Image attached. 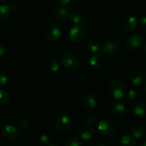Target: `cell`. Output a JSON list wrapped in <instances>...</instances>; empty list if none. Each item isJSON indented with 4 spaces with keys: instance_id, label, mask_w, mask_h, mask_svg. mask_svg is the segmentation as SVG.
Here are the masks:
<instances>
[{
    "instance_id": "obj_1",
    "label": "cell",
    "mask_w": 146,
    "mask_h": 146,
    "mask_svg": "<svg viewBox=\"0 0 146 146\" xmlns=\"http://www.w3.org/2000/svg\"><path fill=\"white\" fill-rule=\"evenodd\" d=\"M96 131L98 137L104 139H109L115 133L113 123L108 121H101L96 125Z\"/></svg>"
},
{
    "instance_id": "obj_2",
    "label": "cell",
    "mask_w": 146,
    "mask_h": 146,
    "mask_svg": "<svg viewBox=\"0 0 146 146\" xmlns=\"http://www.w3.org/2000/svg\"><path fill=\"white\" fill-rule=\"evenodd\" d=\"M42 35L44 38L50 42L57 41L61 36V30L54 24H47L43 27Z\"/></svg>"
},
{
    "instance_id": "obj_3",
    "label": "cell",
    "mask_w": 146,
    "mask_h": 146,
    "mask_svg": "<svg viewBox=\"0 0 146 146\" xmlns=\"http://www.w3.org/2000/svg\"><path fill=\"white\" fill-rule=\"evenodd\" d=\"M61 65L69 71H76L80 66V61L76 55L71 52H66L60 58Z\"/></svg>"
},
{
    "instance_id": "obj_4",
    "label": "cell",
    "mask_w": 146,
    "mask_h": 146,
    "mask_svg": "<svg viewBox=\"0 0 146 146\" xmlns=\"http://www.w3.org/2000/svg\"><path fill=\"white\" fill-rule=\"evenodd\" d=\"M108 90L111 95L115 99H121L125 94V86L119 79H113L108 85Z\"/></svg>"
},
{
    "instance_id": "obj_5",
    "label": "cell",
    "mask_w": 146,
    "mask_h": 146,
    "mask_svg": "<svg viewBox=\"0 0 146 146\" xmlns=\"http://www.w3.org/2000/svg\"><path fill=\"white\" fill-rule=\"evenodd\" d=\"M120 41L116 38H110L104 42L102 49L104 54L109 56H114L120 51Z\"/></svg>"
},
{
    "instance_id": "obj_6",
    "label": "cell",
    "mask_w": 146,
    "mask_h": 146,
    "mask_svg": "<svg viewBox=\"0 0 146 146\" xmlns=\"http://www.w3.org/2000/svg\"><path fill=\"white\" fill-rule=\"evenodd\" d=\"M86 35V29L82 25H74L69 31L70 41L73 43H80L85 38Z\"/></svg>"
},
{
    "instance_id": "obj_7",
    "label": "cell",
    "mask_w": 146,
    "mask_h": 146,
    "mask_svg": "<svg viewBox=\"0 0 146 146\" xmlns=\"http://www.w3.org/2000/svg\"><path fill=\"white\" fill-rule=\"evenodd\" d=\"M143 44V38L139 34H130L125 39V45L131 50H138Z\"/></svg>"
},
{
    "instance_id": "obj_8",
    "label": "cell",
    "mask_w": 146,
    "mask_h": 146,
    "mask_svg": "<svg viewBox=\"0 0 146 146\" xmlns=\"http://www.w3.org/2000/svg\"><path fill=\"white\" fill-rule=\"evenodd\" d=\"M69 14V9L64 7H56L51 11V18L52 21L61 23L65 21Z\"/></svg>"
},
{
    "instance_id": "obj_9",
    "label": "cell",
    "mask_w": 146,
    "mask_h": 146,
    "mask_svg": "<svg viewBox=\"0 0 146 146\" xmlns=\"http://www.w3.org/2000/svg\"><path fill=\"white\" fill-rule=\"evenodd\" d=\"M3 138L7 141L13 142L19 138L20 133L18 128L13 125H7L2 130Z\"/></svg>"
},
{
    "instance_id": "obj_10",
    "label": "cell",
    "mask_w": 146,
    "mask_h": 146,
    "mask_svg": "<svg viewBox=\"0 0 146 146\" xmlns=\"http://www.w3.org/2000/svg\"><path fill=\"white\" fill-rule=\"evenodd\" d=\"M72 121L67 115H62L58 117L55 122V127L58 131L66 132L68 131L72 126Z\"/></svg>"
},
{
    "instance_id": "obj_11",
    "label": "cell",
    "mask_w": 146,
    "mask_h": 146,
    "mask_svg": "<svg viewBox=\"0 0 146 146\" xmlns=\"http://www.w3.org/2000/svg\"><path fill=\"white\" fill-rule=\"evenodd\" d=\"M106 62V56L101 53H94L89 58V64L92 68H100Z\"/></svg>"
},
{
    "instance_id": "obj_12",
    "label": "cell",
    "mask_w": 146,
    "mask_h": 146,
    "mask_svg": "<svg viewBox=\"0 0 146 146\" xmlns=\"http://www.w3.org/2000/svg\"><path fill=\"white\" fill-rule=\"evenodd\" d=\"M83 106L88 111H93L95 109L97 105L96 98L92 94H86L82 97L81 99Z\"/></svg>"
},
{
    "instance_id": "obj_13",
    "label": "cell",
    "mask_w": 146,
    "mask_h": 146,
    "mask_svg": "<svg viewBox=\"0 0 146 146\" xmlns=\"http://www.w3.org/2000/svg\"><path fill=\"white\" fill-rule=\"evenodd\" d=\"M70 21L75 25H86L89 22L88 16L78 12H74L70 16Z\"/></svg>"
},
{
    "instance_id": "obj_14",
    "label": "cell",
    "mask_w": 146,
    "mask_h": 146,
    "mask_svg": "<svg viewBox=\"0 0 146 146\" xmlns=\"http://www.w3.org/2000/svg\"><path fill=\"white\" fill-rule=\"evenodd\" d=\"M94 128L91 127V125H86L81 127L79 130V134L80 138H82L84 141H88V140L91 139L93 136L94 135Z\"/></svg>"
},
{
    "instance_id": "obj_15",
    "label": "cell",
    "mask_w": 146,
    "mask_h": 146,
    "mask_svg": "<svg viewBox=\"0 0 146 146\" xmlns=\"http://www.w3.org/2000/svg\"><path fill=\"white\" fill-rule=\"evenodd\" d=\"M123 29L126 31H131L135 29L138 26V20L134 17H129L125 18L123 21L122 24Z\"/></svg>"
},
{
    "instance_id": "obj_16",
    "label": "cell",
    "mask_w": 146,
    "mask_h": 146,
    "mask_svg": "<svg viewBox=\"0 0 146 146\" xmlns=\"http://www.w3.org/2000/svg\"><path fill=\"white\" fill-rule=\"evenodd\" d=\"M129 80L134 86H140L144 82V76L142 73L139 71H133L129 76Z\"/></svg>"
},
{
    "instance_id": "obj_17",
    "label": "cell",
    "mask_w": 146,
    "mask_h": 146,
    "mask_svg": "<svg viewBox=\"0 0 146 146\" xmlns=\"http://www.w3.org/2000/svg\"><path fill=\"white\" fill-rule=\"evenodd\" d=\"M113 113L116 118H122L126 114V108L125 106L121 103L118 102L114 104L113 107Z\"/></svg>"
},
{
    "instance_id": "obj_18",
    "label": "cell",
    "mask_w": 146,
    "mask_h": 146,
    "mask_svg": "<svg viewBox=\"0 0 146 146\" xmlns=\"http://www.w3.org/2000/svg\"><path fill=\"white\" fill-rule=\"evenodd\" d=\"M134 113L138 116H145L146 115V103L143 101H139L134 104L133 108Z\"/></svg>"
},
{
    "instance_id": "obj_19",
    "label": "cell",
    "mask_w": 146,
    "mask_h": 146,
    "mask_svg": "<svg viewBox=\"0 0 146 146\" xmlns=\"http://www.w3.org/2000/svg\"><path fill=\"white\" fill-rule=\"evenodd\" d=\"M11 15V9L9 6L3 4L0 6V21H6Z\"/></svg>"
},
{
    "instance_id": "obj_20",
    "label": "cell",
    "mask_w": 146,
    "mask_h": 146,
    "mask_svg": "<svg viewBox=\"0 0 146 146\" xmlns=\"http://www.w3.org/2000/svg\"><path fill=\"white\" fill-rule=\"evenodd\" d=\"M11 101V96L7 91L0 89V106H5L9 104Z\"/></svg>"
},
{
    "instance_id": "obj_21",
    "label": "cell",
    "mask_w": 146,
    "mask_h": 146,
    "mask_svg": "<svg viewBox=\"0 0 146 146\" xmlns=\"http://www.w3.org/2000/svg\"><path fill=\"white\" fill-rule=\"evenodd\" d=\"M87 46L89 50H91V51L94 53H96L101 49V44H100L99 41L96 39H91L90 41H88V44H87Z\"/></svg>"
},
{
    "instance_id": "obj_22",
    "label": "cell",
    "mask_w": 146,
    "mask_h": 146,
    "mask_svg": "<svg viewBox=\"0 0 146 146\" xmlns=\"http://www.w3.org/2000/svg\"><path fill=\"white\" fill-rule=\"evenodd\" d=\"M59 69V63L57 60H51L47 64V70L50 73H56Z\"/></svg>"
},
{
    "instance_id": "obj_23",
    "label": "cell",
    "mask_w": 146,
    "mask_h": 146,
    "mask_svg": "<svg viewBox=\"0 0 146 146\" xmlns=\"http://www.w3.org/2000/svg\"><path fill=\"white\" fill-rule=\"evenodd\" d=\"M121 146H135V141L129 135H123L120 141Z\"/></svg>"
},
{
    "instance_id": "obj_24",
    "label": "cell",
    "mask_w": 146,
    "mask_h": 146,
    "mask_svg": "<svg viewBox=\"0 0 146 146\" xmlns=\"http://www.w3.org/2000/svg\"><path fill=\"white\" fill-rule=\"evenodd\" d=\"M65 146H82V142L78 137H72L67 140Z\"/></svg>"
},
{
    "instance_id": "obj_25",
    "label": "cell",
    "mask_w": 146,
    "mask_h": 146,
    "mask_svg": "<svg viewBox=\"0 0 146 146\" xmlns=\"http://www.w3.org/2000/svg\"><path fill=\"white\" fill-rule=\"evenodd\" d=\"M131 135H132L133 138H135V139H140L142 138L143 135V130L141 127H135L131 131Z\"/></svg>"
},
{
    "instance_id": "obj_26",
    "label": "cell",
    "mask_w": 146,
    "mask_h": 146,
    "mask_svg": "<svg viewBox=\"0 0 146 146\" xmlns=\"http://www.w3.org/2000/svg\"><path fill=\"white\" fill-rule=\"evenodd\" d=\"M137 98H138V94H137V93L135 91L131 90V91H128L126 96V99L128 103L133 104V103H134L136 101Z\"/></svg>"
},
{
    "instance_id": "obj_27",
    "label": "cell",
    "mask_w": 146,
    "mask_h": 146,
    "mask_svg": "<svg viewBox=\"0 0 146 146\" xmlns=\"http://www.w3.org/2000/svg\"><path fill=\"white\" fill-rule=\"evenodd\" d=\"M7 82H8L7 77L3 74H0V88L5 86Z\"/></svg>"
},
{
    "instance_id": "obj_28",
    "label": "cell",
    "mask_w": 146,
    "mask_h": 146,
    "mask_svg": "<svg viewBox=\"0 0 146 146\" xmlns=\"http://www.w3.org/2000/svg\"><path fill=\"white\" fill-rule=\"evenodd\" d=\"M29 123V122L28 119H27V118H21V119L20 120L19 125L21 128H26L27 127H28Z\"/></svg>"
},
{
    "instance_id": "obj_29",
    "label": "cell",
    "mask_w": 146,
    "mask_h": 146,
    "mask_svg": "<svg viewBox=\"0 0 146 146\" xmlns=\"http://www.w3.org/2000/svg\"><path fill=\"white\" fill-rule=\"evenodd\" d=\"M139 25L143 29L146 30V17H143L140 19Z\"/></svg>"
},
{
    "instance_id": "obj_30",
    "label": "cell",
    "mask_w": 146,
    "mask_h": 146,
    "mask_svg": "<svg viewBox=\"0 0 146 146\" xmlns=\"http://www.w3.org/2000/svg\"><path fill=\"white\" fill-rule=\"evenodd\" d=\"M96 121V119L95 117L88 116V118H86V123H87V124H88V125H94V123H95Z\"/></svg>"
},
{
    "instance_id": "obj_31",
    "label": "cell",
    "mask_w": 146,
    "mask_h": 146,
    "mask_svg": "<svg viewBox=\"0 0 146 146\" xmlns=\"http://www.w3.org/2000/svg\"><path fill=\"white\" fill-rule=\"evenodd\" d=\"M71 0H58V2L61 7H65L67 6L70 3Z\"/></svg>"
},
{
    "instance_id": "obj_32",
    "label": "cell",
    "mask_w": 146,
    "mask_h": 146,
    "mask_svg": "<svg viewBox=\"0 0 146 146\" xmlns=\"http://www.w3.org/2000/svg\"><path fill=\"white\" fill-rule=\"evenodd\" d=\"M141 68L142 70V74L143 75V76H145L146 78V63L143 62L141 64Z\"/></svg>"
},
{
    "instance_id": "obj_33",
    "label": "cell",
    "mask_w": 146,
    "mask_h": 146,
    "mask_svg": "<svg viewBox=\"0 0 146 146\" xmlns=\"http://www.w3.org/2000/svg\"><path fill=\"white\" fill-rule=\"evenodd\" d=\"M6 52V48L4 45L2 44H0V57L4 56V54Z\"/></svg>"
},
{
    "instance_id": "obj_34",
    "label": "cell",
    "mask_w": 146,
    "mask_h": 146,
    "mask_svg": "<svg viewBox=\"0 0 146 146\" xmlns=\"http://www.w3.org/2000/svg\"><path fill=\"white\" fill-rule=\"evenodd\" d=\"M18 6H19V4L17 1H12V2L11 3V4H10L9 7H10V8L11 9V10H13V9H16L18 7Z\"/></svg>"
},
{
    "instance_id": "obj_35",
    "label": "cell",
    "mask_w": 146,
    "mask_h": 146,
    "mask_svg": "<svg viewBox=\"0 0 146 146\" xmlns=\"http://www.w3.org/2000/svg\"><path fill=\"white\" fill-rule=\"evenodd\" d=\"M48 140H49V137L47 136L46 135H42L41 136V141L42 142H46Z\"/></svg>"
},
{
    "instance_id": "obj_36",
    "label": "cell",
    "mask_w": 146,
    "mask_h": 146,
    "mask_svg": "<svg viewBox=\"0 0 146 146\" xmlns=\"http://www.w3.org/2000/svg\"><path fill=\"white\" fill-rule=\"evenodd\" d=\"M143 92L146 94V79H145V81H144L143 83Z\"/></svg>"
},
{
    "instance_id": "obj_37",
    "label": "cell",
    "mask_w": 146,
    "mask_h": 146,
    "mask_svg": "<svg viewBox=\"0 0 146 146\" xmlns=\"http://www.w3.org/2000/svg\"><path fill=\"white\" fill-rule=\"evenodd\" d=\"M138 146H146V139L143 140V141H141Z\"/></svg>"
},
{
    "instance_id": "obj_38",
    "label": "cell",
    "mask_w": 146,
    "mask_h": 146,
    "mask_svg": "<svg viewBox=\"0 0 146 146\" xmlns=\"http://www.w3.org/2000/svg\"><path fill=\"white\" fill-rule=\"evenodd\" d=\"M48 146H59V145H58L57 143H51L48 144Z\"/></svg>"
},
{
    "instance_id": "obj_39",
    "label": "cell",
    "mask_w": 146,
    "mask_h": 146,
    "mask_svg": "<svg viewBox=\"0 0 146 146\" xmlns=\"http://www.w3.org/2000/svg\"><path fill=\"white\" fill-rule=\"evenodd\" d=\"M96 146H106V145L105 144L102 143H99L97 144V145H96Z\"/></svg>"
},
{
    "instance_id": "obj_40",
    "label": "cell",
    "mask_w": 146,
    "mask_h": 146,
    "mask_svg": "<svg viewBox=\"0 0 146 146\" xmlns=\"http://www.w3.org/2000/svg\"><path fill=\"white\" fill-rule=\"evenodd\" d=\"M9 1V0H0V1L2 3H7V2H8Z\"/></svg>"
},
{
    "instance_id": "obj_41",
    "label": "cell",
    "mask_w": 146,
    "mask_h": 146,
    "mask_svg": "<svg viewBox=\"0 0 146 146\" xmlns=\"http://www.w3.org/2000/svg\"><path fill=\"white\" fill-rule=\"evenodd\" d=\"M143 50H144V51L146 53V43L144 44V46H143Z\"/></svg>"
},
{
    "instance_id": "obj_42",
    "label": "cell",
    "mask_w": 146,
    "mask_h": 146,
    "mask_svg": "<svg viewBox=\"0 0 146 146\" xmlns=\"http://www.w3.org/2000/svg\"><path fill=\"white\" fill-rule=\"evenodd\" d=\"M0 65H1V64H0Z\"/></svg>"
}]
</instances>
